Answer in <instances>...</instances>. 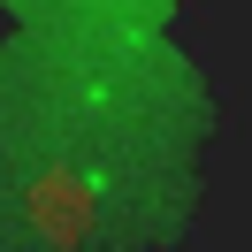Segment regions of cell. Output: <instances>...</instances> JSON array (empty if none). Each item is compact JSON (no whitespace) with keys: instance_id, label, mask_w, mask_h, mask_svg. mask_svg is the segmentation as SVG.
<instances>
[{"instance_id":"6da1fadb","label":"cell","mask_w":252,"mask_h":252,"mask_svg":"<svg viewBox=\"0 0 252 252\" xmlns=\"http://www.w3.org/2000/svg\"><path fill=\"white\" fill-rule=\"evenodd\" d=\"M199 176V99L145 62H0V252H145L176 237Z\"/></svg>"}]
</instances>
